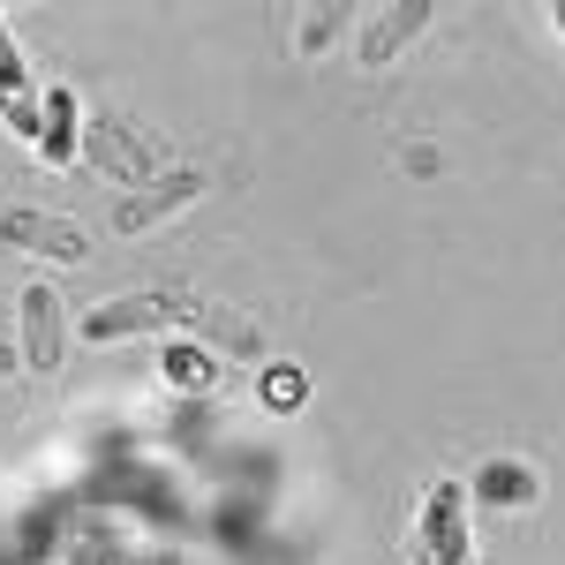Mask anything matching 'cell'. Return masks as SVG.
<instances>
[{
  "mask_svg": "<svg viewBox=\"0 0 565 565\" xmlns=\"http://www.w3.org/2000/svg\"><path fill=\"white\" fill-rule=\"evenodd\" d=\"M189 317H204L189 295H174V287H143V295H114V302L84 309L76 332H84L90 348H114V340H136V332H174V324H189Z\"/></svg>",
  "mask_w": 565,
  "mask_h": 565,
  "instance_id": "6da1fadb",
  "label": "cell"
},
{
  "mask_svg": "<svg viewBox=\"0 0 565 565\" xmlns=\"http://www.w3.org/2000/svg\"><path fill=\"white\" fill-rule=\"evenodd\" d=\"M415 565H476V543H468V482L460 476H437L430 490H423Z\"/></svg>",
  "mask_w": 565,
  "mask_h": 565,
  "instance_id": "7a4b0ae2",
  "label": "cell"
},
{
  "mask_svg": "<svg viewBox=\"0 0 565 565\" xmlns=\"http://www.w3.org/2000/svg\"><path fill=\"white\" fill-rule=\"evenodd\" d=\"M196 196H204V174H196V167H167V174H151V181H136V189L114 196V234H143V226H159V218L189 212Z\"/></svg>",
  "mask_w": 565,
  "mask_h": 565,
  "instance_id": "3957f363",
  "label": "cell"
},
{
  "mask_svg": "<svg viewBox=\"0 0 565 565\" xmlns=\"http://www.w3.org/2000/svg\"><path fill=\"white\" fill-rule=\"evenodd\" d=\"M0 257L90 264V234L76 218H53V212H0Z\"/></svg>",
  "mask_w": 565,
  "mask_h": 565,
  "instance_id": "277c9868",
  "label": "cell"
},
{
  "mask_svg": "<svg viewBox=\"0 0 565 565\" xmlns=\"http://www.w3.org/2000/svg\"><path fill=\"white\" fill-rule=\"evenodd\" d=\"M84 159H90L106 181H121V189L151 181V143H143V136H136L121 114H90V121H84Z\"/></svg>",
  "mask_w": 565,
  "mask_h": 565,
  "instance_id": "5b68a950",
  "label": "cell"
},
{
  "mask_svg": "<svg viewBox=\"0 0 565 565\" xmlns=\"http://www.w3.org/2000/svg\"><path fill=\"white\" fill-rule=\"evenodd\" d=\"M15 317H23V340H15L23 370H61V354H68V317H61V295H53L45 279H31V287H23V302H15Z\"/></svg>",
  "mask_w": 565,
  "mask_h": 565,
  "instance_id": "8992f818",
  "label": "cell"
},
{
  "mask_svg": "<svg viewBox=\"0 0 565 565\" xmlns=\"http://www.w3.org/2000/svg\"><path fill=\"white\" fill-rule=\"evenodd\" d=\"M423 31H430V8H423V0H392V8H377V15L362 23L354 61H362V68H392V61L423 39Z\"/></svg>",
  "mask_w": 565,
  "mask_h": 565,
  "instance_id": "52a82bcc",
  "label": "cell"
},
{
  "mask_svg": "<svg viewBox=\"0 0 565 565\" xmlns=\"http://www.w3.org/2000/svg\"><path fill=\"white\" fill-rule=\"evenodd\" d=\"M39 159L45 167H68L76 151H84V121H76V90L68 84H53V90H39Z\"/></svg>",
  "mask_w": 565,
  "mask_h": 565,
  "instance_id": "ba28073f",
  "label": "cell"
},
{
  "mask_svg": "<svg viewBox=\"0 0 565 565\" xmlns=\"http://www.w3.org/2000/svg\"><path fill=\"white\" fill-rule=\"evenodd\" d=\"M0 106H8V121L23 136H39V90H31V68H23V45L15 31L0 23Z\"/></svg>",
  "mask_w": 565,
  "mask_h": 565,
  "instance_id": "9c48e42d",
  "label": "cell"
},
{
  "mask_svg": "<svg viewBox=\"0 0 565 565\" xmlns=\"http://www.w3.org/2000/svg\"><path fill=\"white\" fill-rule=\"evenodd\" d=\"M159 377H167L174 392H212L218 385V362L204 348H181V340H174V348L159 354Z\"/></svg>",
  "mask_w": 565,
  "mask_h": 565,
  "instance_id": "30bf717a",
  "label": "cell"
},
{
  "mask_svg": "<svg viewBox=\"0 0 565 565\" xmlns=\"http://www.w3.org/2000/svg\"><path fill=\"white\" fill-rule=\"evenodd\" d=\"M476 490L490 498V505H527V498H535V476L513 468V460H490V468L476 476Z\"/></svg>",
  "mask_w": 565,
  "mask_h": 565,
  "instance_id": "8fae6325",
  "label": "cell"
},
{
  "mask_svg": "<svg viewBox=\"0 0 565 565\" xmlns=\"http://www.w3.org/2000/svg\"><path fill=\"white\" fill-rule=\"evenodd\" d=\"M264 399H271V407H295V399H309V377L302 370H271V377H264Z\"/></svg>",
  "mask_w": 565,
  "mask_h": 565,
  "instance_id": "7c38bea8",
  "label": "cell"
},
{
  "mask_svg": "<svg viewBox=\"0 0 565 565\" xmlns=\"http://www.w3.org/2000/svg\"><path fill=\"white\" fill-rule=\"evenodd\" d=\"M23 370V354H15V340H0V377H15Z\"/></svg>",
  "mask_w": 565,
  "mask_h": 565,
  "instance_id": "4fadbf2b",
  "label": "cell"
}]
</instances>
